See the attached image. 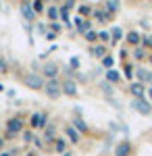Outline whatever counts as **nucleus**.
Returning a JSON list of instances; mask_svg holds the SVG:
<instances>
[{"label": "nucleus", "instance_id": "obj_1", "mask_svg": "<svg viewBox=\"0 0 152 156\" xmlns=\"http://www.w3.org/2000/svg\"><path fill=\"white\" fill-rule=\"evenodd\" d=\"M44 92H46L48 98L56 100V98H60V94H63V83H60L59 79H48L46 85H44Z\"/></svg>", "mask_w": 152, "mask_h": 156}, {"label": "nucleus", "instance_id": "obj_2", "mask_svg": "<svg viewBox=\"0 0 152 156\" xmlns=\"http://www.w3.org/2000/svg\"><path fill=\"white\" fill-rule=\"evenodd\" d=\"M23 83L27 85V87H31V90H44L46 81H44V77L38 75V73H27L23 77Z\"/></svg>", "mask_w": 152, "mask_h": 156}, {"label": "nucleus", "instance_id": "obj_3", "mask_svg": "<svg viewBox=\"0 0 152 156\" xmlns=\"http://www.w3.org/2000/svg\"><path fill=\"white\" fill-rule=\"evenodd\" d=\"M131 108L136 110V112H140L144 117H148L152 115V104L146 100V98H133V102H131Z\"/></svg>", "mask_w": 152, "mask_h": 156}, {"label": "nucleus", "instance_id": "obj_4", "mask_svg": "<svg viewBox=\"0 0 152 156\" xmlns=\"http://www.w3.org/2000/svg\"><path fill=\"white\" fill-rule=\"evenodd\" d=\"M29 125H31V127H46L48 125V117L46 115H44V112H34V115H31V119H29Z\"/></svg>", "mask_w": 152, "mask_h": 156}, {"label": "nucleus", "instance_id": "obj_5", "mask_svg": "<svg viewBox=\"0 0 152 156\" xmlns=\"http://www.w3.org/2000/svg\"><path fill=\"white\" fill-rule=\"evenodd\" d=\"M23 129V123H21V119H11L9 123H6V131H9V137H13V135H17V133Z\"/></svg>", "mask_w": 152, "mask_h": 156}, {"label": "nucleus", "instance_id": "obj_6", "mask_svg": "<svg viewBox=\"0 0 152 156\" xmlns=\"http://www.w3.org/2000/svg\"><path fill=\"white\" fill-rule=\"evenodd\" d=\"M131 144H129L127 140H123V142H119L117 146H115V156H129L131 154Z\"/></svg>", "mask_w": 152, "mask_h": 156}, {"label": "nucleus", "instance_id": "obj_7", "mask_svg": "<svg viewBox=\"0 0 152 156\" xmlns=\"http://www.w3.org/2000/svg\"><path fill=\"white\" fill-rule=\"evenodd\" d=\"M77 92H79V90H77V83H75V81H73V79H65V81H63V94H67V96H77Z\"/></svg>", "mask_w": 152, "mask_h": 156}, {"label": "nucleus", "instance_id": "obj_8", "mask_svg": "<svg viewBox=\"0 0 152 156\" xmlns=\"http://www.w3.org/2000/svg\"><path fill=\"white\" fill-rule=\"evenodd\" d=\"M67 137H69L71 144H79V142H81V133L77 131L73 125H67Z\"/></svg>", "mask_w": 152, "mask_h": 156}, {"label": "nucleus", "instance_id": "obj_9", "mask_svg": "<svg viewBox=\"0 0 152 156\" xmlns=\"http://www.w3.org/2000/svg\"><path fill=\"white\" fill-rule=\"evenodd\" d=\"M129 92L133 94V98H144V94H146V87H144V83L136 81V83L129 85Z\"/></svg>", "mask_w": 152, "mask_h": 156}, {"label": "nucleus", "instance_id": "obj_10", "mask_svg": "<svg viewBox=\"0 0 152 156\" xmlns=\"http://www.w3.org/2000/svg\"><path fill=\"white\" fill-rule=\"evenodd\" d=\"M21 12H23V17L27 19V21H34L35 19V12H34V9H31V2H23V4H21Z\"/></svg>", "mask_w": 152, "mask_h": 156}, {"label": "nucleus", "instance_id": "obj_11", "mask_svg": "<svg viewBox=\"0 0 152 156\" xmlns=\"http://www.w3.org/2000/svg\"><path fill=\"white\" fill-rule=\"evenodd\" d=\"M44 75H46L48 79H56V75H59V67H56L54 62H48L46 67H44Z\"/></svg>", "mask_w": 152, "mask_h": 156}, {"label": "nucleus", "instance_id": "obj_12", "mask_svg": "<svg viewBox=\"0 0 152 156\" xmlns=\"http://www.w3.org/2000/svg\"><path fill=\"white\" fill-rule=\"evenodd\" d=\"M94 17L98 19V21H110V12H106V9H94Z\"/></svg>", "mask_w": 152, "mask_h": 156}, {"label": "nucleus", "instance_id": "obj_13", "mask_svg": "<svg viewBox=\"0 0 152 156\" xmlns=\"http://www.w3.org/2000/svg\"><path fill=\"white\" fill-rule=\"evenodd\" d=\"M48 19H50V23H56V19H60V9L48 6Z\"/></svg>", "mask_w": 152, "mask_h": 156}, {"label": "nucleus", "instance_id": "obj_14", "mask_svg": "<svg viewBox=\"0 0 152 156\" xmlns=\"http://www.w3.org/2000/svg\"><path fill=\"white\" fill-rule=\"evenodd\" d=\"M119 79H121V73L119 71H115V69L106 71V81L108 83H119Z\"/></svg>", "mask_w": 152, "mask_h": 156}, {"label": "nucleus", "instance_id": "obj_15", "mask_svg": "<svg viewBox=\"0 0 152 156\" xmlns=\"http://www.w3.org/2000/svg\"><path fill=\"white\" fill-rule=\"evenodd\" d=\"M136 75H138L140 83H144V81H150V71H146V69H142V67H138V69H136Z\"/></svg>", "mask_w": 152, "mask_h": 156}, {"label": "nucleus", "instance_id": "obj_16", "mask_svg": "<svg viewBox=\"0 0 152 156\" xmlns=\"http://www.w3.org/2000/svg\"><path fill=\"white\" fill-rule=\"evenodd\" d=\"M127 42H129V44H136V46L142 44V34H140V31H129V34H127Z\"/></svg>", "mask_w": 152, "mask_h": 156}, {"label": "nucleus", "instance_id": "obj_17", "mask_svg": "<svg viewBox=\"0 0 152 156\" xmlns=\"http://www.w3.org/2000/svg\"><path fill=\"white\" fill-rule=\"evenodd\" d=\"M75 25H77V31H79V34H88V31H90V21L75 19Z\"/></svg>", "mask_w": 152, "mask_h": 156}, {"label": "nucleus", "instance_id": "obj_18", "mask_svg": "<svg viewBox=\"0 0 152 156\" xmlns=\"http://www.w3.org/2000/svg\"><path fill=\"white\" fill-rule=\"evenodd\" d=\"M104 9H106V12H110V15H113V12H117L119 9H121V4L115 2V0H108V2L104 4Z\"/></svg>", "mask_w": 152, "mask_h": 156}, {"label": "nucleus", "instance_id": "obj_19", "mask_svg": "<svg viewBox=\"0 0 152 156\" xmlns=\"http://www.w3.org/2000/svg\"><path fill=\"white\" fill-rule=\"evenodd\" d=\"M121 37H123V29H121V27H113V31H110V40H113V44H117Z\"/></svg>", "mask_w": 152, "mask_h": 156}, {"label": "nucleus", "instance_id": "obj_20", "mask_svg": "<svg viewBox=\"0 0 152 156\" xmlns=\"http://www.w3.org/2000/svg\"><path fill=\"white\" fill-rule=\"evenodd\" d=\"M90 52H92V56H96V58H104V46H92L90 48Z\"/></svg>", "mask_w": 152, "mask_h": 156}, {"label": "nucleus", "instance_id": "obj_21", "mask_svg": "<svg viewBox=\"0 0 152 156\" xmlns=\"http://www.w3.org/2000/svg\"><path fill=\"white\" fill-rule=\"evenodd\" d=\"M73 127H75L79 133H85V131H88V125H85L81 119H75V121H73Z\"/></svg>", "mask_w": 152, "mask_h": 156}, {"label": "nucleus", "instance_id": "obj_22", "mask_svg": "<svg viewBox=\"0 0 152 156\" xmlns=\"http://www.w3.org/2000/svg\"><path fill=\"white\" fill-rule=\"evenodd\" d=\"M65 148H67V142H65L63 137L54 142V150H56V152H60V154H65Z\"/></svg>", "mask_w": 152, "mask_h": 156}, {"label": "nucleus", "instance_id": "obj_23", "mask_svg": "<svg viewBox=\"0 0 152 156\" xmlns=\"http://www.w3.org/2000/svg\"><path fill=\"white\" fill-rule=\"evenodd\" d=\"M113 65H115L113 56H104V58H102V67H104L106 71H110V69H113Z\"/></svg>", "mask_w": 152, "mask_h": 156}, {"label": "nucleus", "instance_id": "obj_24", "mask_svg": "<svg viewBox=\"0 0 152 156\" xmlns=\"http://www.w3.org/2000/svg\"><path fill=\"white\" fill-rule=\"evenodd\" d=\"M133 56L138 60H142V58H146V48H142V46H138V48L133 50Z\"/></svg>", "mask_w": 152, "mask_h": 156}, {"label": "nucleus", "instance_id": "obj_25", "mask_svg": "<svg viewBox=\"0 0 152 156\" xmlns=\"http://www.w3.org/2000/svg\"><path fill=\"white\" fill-rule=\"evenodd\" d=\"M60 19L67 23V27H71V23H69V11H67L65 6H60Z\"/></svg>", "mask_w": 152, "mask_h": 156}, {"label": "nucleus", "instance_id": "obj_26", "mask_svg": "<svg viewBox=\"0 0 152 156\" xmlns=\"http://www.w3.org/2000/svg\"><path fill=\"white\" fill-rule=\"evenodd\" d=\"M83 37H85V40H88V42H96V40H98V34H96V31H92V29H90V31H88V34H83Z\"/></svg>", "mask_w": 152, "mask_h": 156}, {"label": "nucleus", "instance_id": "obj_27", "mask_svg": "<svg viewBox=\"0 0 152 156\" xmlns=\"http://www.w3.org/2000/svg\"><path fill=\"white\" fill-rule=\"evenodd\" d=\"M142 44L144 48H152V36H142Z\"/></svg>", "mask_w": 152, "mask_h": 156}, {"label": "nucleus", "instance_id": "obj_28", "mask_svg": "<svg viewBox=\"0 0 152 156\" xmlns=\"http://www.w3.org/2000/svg\"><path fill=\"white\" fill-rule=\"evenodd\" d=\"M31 9H34V12H42L44 11V4L42 2H31Z\"/></svg>", "mask_w": 152, "mask_h": 156}, {"label": "nucleus", "instance_id": "obj_29", "mask_svg": "<svg viewBox=\"0 0 152 156\" xmlns=\"http://www.w3.org/2000/svg\"><path fill=\"white\" fill-rule=\"evenodd\" d=\"M98 40H100V42H108V40H110V34H108V31H100V34H98Z\"/></svg>", "mask_w": 152, "mask_h": 156}, {"label": "nucleus", "instance_id": "obj_30", "mask_svg": "<svg viewBox=\"0 0 152 156\" xmlns=\"http://www.w3.org/2000/svg\"><path fill=\"white\" fill-rule=\"evenodd\" d=\"M46 140H48V142H54V129H52V127H48V129H46Z\"/></svg>", "mask_w": 152, "mask_h": 156}, {"label": "nucleus", "instance_id": "obj_31", "mask_svg": "<svg viewBox=\"0 0 152 156\" xmlns=\"http://www.w3.org/2000/svg\"><path fill=\"white\" fill-rule=\"evenodd\" d=\"M77 11H79V15H90V12H92V9H90V6H79V9H77Z\"/></svg>", "mask_w": 152, "mask_h": 156}, {"label": "nucleus", "instance_id": "obj_32", "mask_svg": "<svg viewBox=\"0 0 152 156\" xmlns=\"http://www.w3.org/2000/svg\"><path fill=\"white\" fill-rule=\"evenodd\" d=\"M102 90H104V94H110V92H113V87H110L108 81H102Z\"/></svg>", "mask_w": 152, "mask_h": 156}, {"label": "nucleus", "instance_id": "obj_33", "mask_svg": "<svg viewBox=\"0 0 152 156\" xmlns=\"http://www.w3.org/2000/svg\"><path fill=\"white\" fill-rule=\"evenodd\" d=\"M50 31L59 34V31H60V25H59V23H50Z\"/></svg>", "mask_w": 152, "mask_h": 156}, {"label": "nucleus", "instance_id": "obj_34", "mask_svg": "<svg viewBox=\"0 0 152 156\" xmlns=\"http://www.w3.org/2000/svg\"><path fill=\"white\" fill-rule=\"evenodd\" d=\"M56 37H59V36H56L54 31H48V34H46V40H50V42H54Z\"/></svg>", "mask_w": 152, "mask_h": 156}, {"label": "nucleus", "instance_id": "obj_35", "mask_svg": "<svg viewBox=\"0 0 152 156\" xmlns=\"http://www.w3.org/2000/svg\"><path fill=\"white\" fill-rule=\"evenodd\" d=\"M69 65H71V67H73V69H77V67H79V60H77V58H75V56H73V58L69 60Z\"/></svg>", "mask_w": 152, "mask_h": 156}, {"label": "nucleus", "instance_id": "obj_36", "mask_svg": "<svg viewBox=\"0 0 152 156\" xmlns=\"http://www.w3.org/2000/svg\"><path fill=\"white\" fill-rule=\"evenodd\" d=\"M4 71H6V60L0 58V73H4Z\"/></svg>", "mask_w": 152, "mask_h": 156}, {"label": "nucleus", "instance_id": "obj_37", "mask_svg": "<svg viewBox=\"0 0 152 156\" xmlns=\"http://www.w3.org/2000/svg\"><path fill=\"white\" fill-rule=\"evenodd\" d=\"M0 156H13V152H2Z\"/></svg>", "mask_w": 152, "mask_h": 156}, {"label": "nucleus", "instance_id": "obj_38", "mask_svg": "<svg viewBox=\"0 0 152 156\" xmlns=\"http://www.w3.org/2000/svg\"><path fill=\"white\" fill-rule=\"evenodd\" d=\"M148 83H150V87H152V73H150V81H148Z\"/></svg>", "mask_w": 152, "mask_h": 156}, {"label": "nucleus", "instance_id": "obj_39", "mask_svg": "<svg viewBox=\"0 0 152 156\" xmlns=\"http://www.w3.org/2000/svg\"><path fill=\"white\" fill-rule=\"evenodd\" d=\"M148 94H150V98H152V87H150V90H148Z\"/></svg>", "mask_w": 152, "mask_h": 156}]
</instances>
